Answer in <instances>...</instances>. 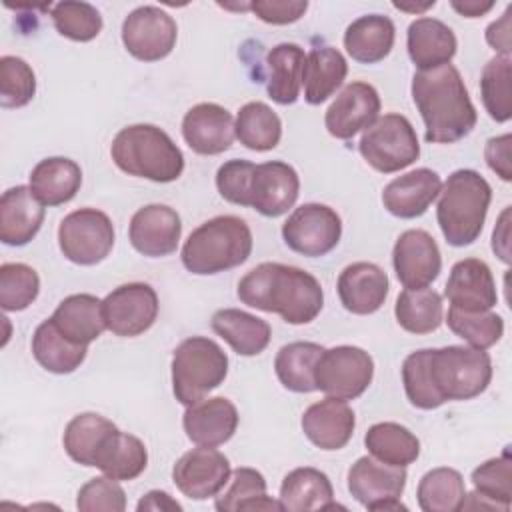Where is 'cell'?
<instances>
[{"mask_svg":"<svg viewBox=\"0 0 512 512\" xmlns=\"http://www.w3.org/2000/svg\"><path fill=\"white\" fill-rule=\"evenodd\" d=\"M374 376L372 356L358 346L324 348L316 370V390L340 400H354L366 392Z\"/></svg>","mask_w":512,"mask_h":512,"instance_id":"obj_10","label":"cell"},{"mask_svg":"<svg viewBox=\"0 0 512 512\" xmlns=\"http://www.w3.org/2000/svg\"><path fill=\"white\" fill-rule=\"evenodd\" d=\"M348 74L346 58L332 46H316L306 54L304 64V100L308 104H322L344 82Z\"/></svg>","mask_w":512,"mask_h":512,"instance_id":"obj_34","label":"cell"},{"mask_svg":"<svg viewBox=\"0 0 512 512\" xmlns=\"http://www.w3.org/2000/svg\"><path fill=\"white\" fill-rule=\"evenodd\" d=\"M182 426L190 442L216 448L234 436L238 428V410L224 396L204 398L192 406H186Z\"/></svg>","mask_w":512,"mask_h":512,"instance_id":"obj_22","label":"cell"},{"mask_svg":"<svg viewBox=\"0 0 512 512\" xmlns=\"http://www.w3.org/2000/svg\"><path fill=\"white\" fill-rule=\"evenodd\" d=\"M428 372L442 402L480 396L492 380L488 352L472 346L428 348Z\"/></svg>","mask_w":512,"mask_h":512,"instance_id":"obj_6","label":"cell"},{"mask_svg":"<svg viewBox=\"0 0 512 512\" xmlns=\"http://www.w3.org/2000/svg\"><path fill=\"white\" fill-rule=\"evenodd\" d=\"M40 292L36 270L22 262H6L0 266V306L6 312L26 310Z\"/></svg>","mask_w":512,"mask_h":512,"instance_id":"obj_47","label":"cell"},{"mask_svg":"<svg viewBox=\"0 0 512 512\" xmlns=\"http://www.w3.org/2000/svg\"><path fill=\"white\" fill-rule=\"evenodd\" d=\"M446 322L456 336H460L472 348H478V350H486L494 346L504 334V320L500 314L492 310L466 312L450 306Z\"/></svg>","mask_w":512,"mask_h":512,"instance_id":"obj_44","label":"cell"},{"mask_svg":"<svg viewBox=\"0 0 512 512\" xmlns=\"http://www.w3.org/2000/svg\"><path fill=\"white\" fill-rule=\"evenodd\" d=\"M492 6H494V2L492 0H488V2H478V0H464V2H452V8L458 12V14H462V16H466V18H480V16H484L488 10H492Z\"/></svg>","mask_w":512,"mask_h":512,"instance_id":"obj_58","label":"cell"},{"mask_svg":"<svg viewBox=\"0 0 512 512\" xmlns=\"http://www.w3.org/2000/svg\"><path fill=\"white\" fill-rule=\"evenodd\" d=\"M304 64H306L304 50L292 42H282L266 54V66H268L266 90L274 102L288 106L298 100L300 88H302Z\"/></svg>","mask_w":512,"mask_h":512,"instance_id":"obj_33","label":"cell"},{"mask_svg":"<svg viewBox=\"0 0 512 512\" xmlns=\"http://www.w3.org/2000/svg\"><path fill=\"white\" fill-rule=\"evenodd\" d=\"M442 188L440 176L430 168H416L384 186L382 204L396 218H418L438 198Z\"/></svg>","mask_w":512,"mask_h":512,"instance_id":"obj_24","label":"cell"},{"mask_svg":"<svg viewBox=\"0 0 512 512\" xmlns=\"http://www.w3.org/2000/svg\"><path fill=\"white\" fill-rule=\"evenodd\" d=\"M116 430V424L102 414L82 412L66 424L62 444L74 462L82 466H96L100 450Z\"/></svg>","mask_w":512,"mask_h":512,"instance_id":"obj_35","label":"cell"},{"mask_svg":"<svg viewBox=\"0 0 512 512\" xmlns=\"http://www.w3.org/2000/svg\"><path fill=\"white\" fill-rule=\"evenodd\" d=\"M210 326L240 356H258L266 350L272 338V328L266 320L238 308H222L214 312Z\"/></svg>","mask_w":512,"mask_h":512,"instance_id":"obj_31","label":"cell"},{"mask_svg":"<svg viewBox=\"0 0 512 512\" xmlns=\"http://www.w3.org/2000/svg\"><path fill=\"white\" fill-rule=\"evenodd\" d=\"M362 158L378 172L392 174L408 168L420 156V144L410 120L390 112L378 116L358 142Z\"/></svg>","mask_w":512,"mask_h":512,"instance_id":"obj_8","label":"cell"},{"mask_svg":"<svg viewBox=\"0 0 512 512\" xmlns=\"http://www.w3.org/2000/svg\"><path fill=\"white\" fill-rule=\"evenodd\" d=\"M434 6V0L432 2H424V4H400V2H394V8L398 10H406V12H424L426 8H432Z\"/></svg>","mask_w":512,"mask_h":512,"instance_id":"obj_59","label":"cell"},{"mask_svg":"<svg viewBox=\"0 0 512 512\" xmlns=\"http://www.w3.org/2000/svg\"><path fill=\"white\" fill-rule=\"evenodd\" d=\"M364 446L370 456L390 466L406 468L420 456V440L398 422H378L370 426L364 436Z\"/></svg>","mask_w":512,"mask_h":512,"instance_id":"obj_38","label":"cell"},{"mask_svg":"<svg viewBox=\"0 0 512 512\" xmlns=\"http://www.w3.org/2000/svg\"><path fill=\"white\" fill-rule=\"evenodd\" d=\"M510 56H494L486 62L480 76V96L488 116L496 122H508L512 116L510 106Z\"/></svg>","mask_w":512,"mask_h":512,"instance_id":"obj_45","label":"cell"},{"mask_svg":"<svg viewBox=\"0 0 512 512\" xmlns=\"http://www.w3.org/2000/svg\"><path fill=\"white\" fill-rule=\"evenodd\" d=\"M396 278L404 288H426L442 268V256L436 240L426 230H406L398 236L392 250Z\"/></svg>","mask_w":512,"mask_h":512,"instance_id":"obj_17","label":"cell"},{"mask_svg":"<svg viewBox=\"0 0 512 512\" xmlns=\"http://www.w3.org/2000/svg\"><path fill=\"white\" fill-rule=\"evenodd\" d=\"M44 222V204L30 186L8 188L0 198V240L8 246L28 244Z\"/></svg>","mask_w":512,"mask_h":512,"instance_id":"obj_26","label":"cell"},{"mask_svg":"<svg viewBox=\"0 0 512 512\" xmlns=\"http://www.w3.org/2000/svg\"><path fill=\"white\" fill-rule=\"evenodd\" d=\"M412 100L424 120L426 142L452 144L476 126V108L452 64L418 70L412 78Z\"/></svg>","mask_w":512,"mask_h":512,"instance_id":"obj_2","label":"cell"},{"mask_svg":"<svg viewBox=\"0 0 512 512\" xmlns=\"http://www.w3.org/2000/svg\"><path fill=\"white\" fill-rule=\"evenodd\" d=\"M36 94V76L30 64L18 56L0 58V106L22 108Z\"/></svg>","mask_w":512,"mask_h":512,"instance_id":"obj_48","label":"cell"},{"mask_svg":"<svg viewBox=\"0 0 512 512\" xmlns=\"http://www.w3.org/2000/svg\"><path fill=\"white\" fill-rule=\"evenodd\" d=\"M220 512L236 510H284L280 500L266 496V478L254 468H236L232 472L230 486L216 496L214 502Z\"/></svg>","mask_w":512,"mask_h":512,"instance_id":"obj_40","label":"cell"},{"mask_svg":"<svg viewBox=\"0 0 512 512\" xmlns=\"http://www.w3.org/2000/svg\"><path fill=\"white\" fill-rule=\"evenodd\" d=\"M472 484L476 492L482 496L498 502L506 510H510L512 504V460L508 448L496 456L480 464L472 470Z\"/></svg>","mask_w":512,"mask_h":512,"instance_id":"obj_49","label":"cell"},{"mask_svg":"<svg viewBox=\"0 0 512 512\" xmlns=\"http://www.w3.org/2000/svg\"><path fill=\"white\" fill-rule=\"evenodd\" d=\"M436 206L438 226L450 246L472 244L482 228L492 200V188L476 170L462 168L448 176Z\"/></svg>","mask_w":512,"mask_h":512,"instance_id":"obj_5","label":"cell"},{"mask_svg":"<svg viewBox=\"0 0 512 512\" xmlns=\"http://www.w3.org/2000/svg\"><path fill=\"white\" fill-rule=\"evenodd\" d=\"M238 298L250 308L274 312L296 326L312 322L324 306L316 276L280 262H262L246 272L238 282Z\"/></svg>","mask_w":512,"mask_h":512,"instance_id":"obj_1","label":"cell"},{"mask_svg":"<svg viewBox=\"0 0 512 512\" xmlns=\"http://www.w3.org/2000/svg\"><path fill=\"white\" fill-rule=\"evenodd\" d=\"M54 28L60 36L74 42H90L102 30V16L96 6L88 2H58L50 10Z\"/></svg>","mask_w":512,"mask_h":512,"instance_id":"obj_46","label":"cell"},{"mask_svg":"<svg viewBox=\"0 0 512 512\" xmlns=\"http://www.w3.org/2000/svg\"><path fill=\"white\" fill-rule=\"evenodd\" d=\"M510 12H512V8L508 6L506 12L486 28V42L496 52H500V56H510V50H512V42H510Z\"/></svg>","mask_w":512,"mask_h":512,"instance_id":"obj_55","label":"cell"},{"mask_svg":"<svg viewBox=\"0 0 512 512\" xmlns=\"http://www.w3.org/2000/svg\"><path fill=\"white\" fill-rule=\"evenodd\" d=\"M402 384L406 398L412 406L420 410H434L440 408L444 402L436 394L430 372H428V348L416 350L404 358L402 364Z\"/></svg>","mask_w":512,"mask_h":512,"instance_id":"obj_50","label":"cell"},{"mask_svg":"<svg viewBox=\"0 0 512 512\" xmlns=\"http://www.w3.org/2000/svg\"><path fill=\"white\" fill-rule=\"evenodd\" d=\"M380 112V96L368 82H350L342 88L324 116L326 130L338 140H350L372 126Z\"/></svg>","mask_w":512,"mask_h":512,"instance_id":"obj_18","label":"cell"},{"mask_svg":"<svg viewBox=\"0 0 512 512\" xmlns=\"http://www.w3.org/2000/svg\"><path fill=\"white\" fill-rule=\"evenodd\" d=\"M254 164L248 160H228L216 172V188L220 196L230 202L244 206L246 202V186Z\"/></svg>","mask_w":512,"mask_h":512,"instance_id":"obj_52","label":"cell"},{"mask_svg":"<svg viewBox=\"0 0 512 512\" xmlns=\"http://www.w3.org/2000/svg\"><path fill=\"white\" fill-rule=\"evenodd\" d=\"M444 296L458 310H466V312L492 310L498 302L492 270L484 260H478V258L458 260L450 270Z\"/></svg>","mask_w":512,"mask_h":512,"instance_id":"obj_21","label":"cell"},{"mask_svg":"<svg viewBox=\"0 0 512 512\" xmlns=\"http://www.w3.org/2000/svg\"><path fill=\"white\" fill-rule=\"evenodd\" d=\"M50 320L64 338L82 346H88L106 330L102 300L94 294L66 296Z\"/></svg>","mask_w":512,"mask_h":512,"instance_id":"obj_28","label":"cell"},{"mask_svg":"<svg viewBox=\"0 0 512 512\" xmlns=\"http://www.w3.org/2000/svg\"><path fill=\"white\" fill-rule=\"evenodd\" d=\"M182 136L196 154H222L232 146L236 136L232 114L220 104L200 102L184 114Z\"/></svg>","mask_w":512,"mask_h":512,"instance_id":"obj_20","label":"cell"},{"mask_svg":"<svg viewBox=\"0 0 512 512\" xmlns=\"http://www.w3.org/2000/svg\"><path fill=\"white\" fill-rule=\"evenodd\" d=\"M76 508L82 512H122L126 510V494L118 480L96 476L78 490Z\"/></svg>","mask_w":512,"mask_h":512,"instance_id":"obj_51","label":"cell"},{"mask_svg":"<svg viewBox=\"0 0 512 512\" xmlns=\"http://www.w3.org/2000/svg\"><path fill=\"white\" fill-rule=\"evenodd\" d=\"M252 252V232L248 224L232 214L202 222L190 232L182 246V264L198 276L226 272L248 260Z\"/></svg>","mask_w":512,"mask_h":512,"instance_id":"obj_4","label":"cell"},{"mask_svg":"<svg viewBox=\"0 0 512 512\" xmlns=\"http://www.w3.org/2000/svg\"><path fill=\"white\" fill-rule=\"evenodd\" d=\"M338 298L352 314H374L388 296V276L372 262H352L338 276Z\"/></svg>","mask_w":512,"mask_h":512,"instance_id":"obj_25","label":"cell"},{"mask_svg":"<svg viewBox=\"0 0 512 512\" xmlns=\"http://www.w3.org/2000/svg\"><path fill=\"white\" fill-rule=\"evenodd\" d=\"M416 496L424 512H458L466 498V486L458 470L442 466L420 478Z\"/></svg>","mask_w":512,"mask_h":512,"instance_id":"obj_43","label":"cell"},{"mask_svg":"<svg viewBox=\"0 0 512 512\" xmlns=\"http://www.w3.org/2000/svg\"><path fill=\"white\" fill-rule=\"evenodd\" d=\"M406 46L408 56L418 70H432L450 64L458 42L448 24L438 18L422 16L408 26Z\"/></svg>","mask_w":512,"mask_h":512,"instance_id":"obj_27","label":"cell"},{"mask_svg":"<svg viewBox=\"0 0 512 512\" xmlns=\"http://www.w3.org/2000/svg\"><path fill=\"white\" fill-rule=\"evenodd\" d=\"M324 352L316 342H290L282 346L274 358V370L286 390L308 394L316 390L314 370Z\"/></svg>","mask_w":512,"mask_h":512,"instance_id":"obj_36","label":"cell"},{"mask_svg":"<svg viewBox=\"0 0 512 512\" xmlns=\"http://www.w3.org/2000/svg\"><path fill=\"white\" fill-rule=\"evenodd\" d=\"M406 478V468L362 456L348 470V490L368 510H408L400 502Z\"/></svg>","mask_w":512,"mask_h":512,"instance_id":"obj_12","label":"cell"},{"mask_svg":"<svg viewBox=\"0 0 512 512\" xmlns=\"http://www.w3.org/2000/svg\"><path fill=\"white\" fill-rule=\"evenodd\" d=\"M234 134L242 146L256 152H266L278 146L282 138V122L268 104L248 102L238 110Z\"/></svg>","mask_w":512,"mask_h":512,"instance_id":"obj_42","label":"cell"},{"mask_svg":"<svg viewBox=\"0 0 512 512\" xmlns=\"http://www.w3.org/2000/svg\"><path fill=\"white\" fill-rule=\"evenodd\" d=\"M250 10L266 24H292L308 10L306 0H256L250 2Z\"/></svg>","mask_w":512,"mask_h":512,"instance_id":"obj_53","label":"cell"},{"mask_svg":"<svg viewBox=\"0 0 512 512\" xmlns=\"http://www.w3.org/2000/svg\"><path fill=\"white\" fill-rule=\"evenodd\" d=\"M80 186V166L64 156L44 158L30 172V190L44 206H60L70 202Z\"/></svg>","mask_w":512,"mask_h":512,"instance_id":"obj_30","label":"cell"},{"mask_svg":"<svg viewBox=\"0 0 512 512\" xmlns=\"http://www.w3.org/2000/svg\"><path fill=\"white\" fill-rule=\"evenodd\" d=\"M510 144H512V136H510V134H502V136L490 138V140L486 142V148H484L486 164H488L490 170L496 172V176H500L504 182H510V180H512Z\"/></svg>","mask_w":512,"mask_h":512,"instance_id":"obj_54","label":"cell"},{"mask_svg":"<svg viewBox=\"0 0 512 512\" xmlns=\"http://www.w3.org/2000/svg\"><path fill=\"white\" fill-rule=\"evenodd\" d=\"M110 156L122 172L160 184L174 182L184 172L182 150L154 124L122 128L112 140Z\"/></svg>","mask_w":512,"mask_h":512,"instance_id":"obj_3","label":"cell"},{"mask_svg":"<svg viewBox=\"0 0 512 512\" xmlns=\"http://www.w3.org/2000/svg\"><path fill=\"white\" fill-rule=\"evenodd\" d=\"M230 476L232 470L228 458L220 450L208 446H198L184 452L172 468L176 488L192 500L218 496L228 484Z\"/></svg>","mask_w":512,"mask_h":512,"instance_id":"obj_16","label":"cell"},{"mask_svg":"<svg viewBox=\"0 0 512 512\" xmlns=\"http://www.w3.org/2000/svg\"><path fill=\"white\" fill-rule=\"evenodd\" d=\"M180 236V216L166 204H148L138 208L128 228L132 248L150 258L172 254L180 242Z\"/></svg>","mask_w":512,"mask_h":512,"instance_id":"obj_19","label":"cell"},{"mask_svg":"<svg viewBox=\"0 0 512 512\" xmlns=\"http://www.w3.org/2000/svg\"><path fill=\"white\" fill-rule=\"evenodd\" d=\"M86 352L88 346L64 338L50 318L44 320L32 336V354L36 362L52 374L74 372L84 362Z\"/></svg>","mask_w":512,"mask_h":512,"instance_id":"obj_37","label":"cell"},{"mask_svg":"<svg viewBox=\"0 0 512 512\" xmlns=\"http://www.w3.org/2000/svg\"><path fill=\"white\" fill-rule=\"evenodd\" d=\"M394 38V22L388 16L366 14L348 24L344 32V48L352 60L360 64H376L390 54Z\"/></svg>","mask_w":512,"mask_h":512,"instance_id":"obj_32","label":"cell"},{"mask_svg":"<svg viewBox=\"0 0 512 512\" xmlns=\"http://www.w3.org/2000/svg\"><path fill=\"white\" fill-rule=\"evenodd\" d=\"M228 374L226 352L206 336L182 340L172 354V390L180 404L192 406L218 388Z\"/></svg>","mask_w":512,"mask_h":512,"instance_id":"obj_7","label":"cell"},{"mask_svg":"<svg viewBox=\"0 0 512 512\" xmlns=\"http://www.w3.org/2000/svg\"><path fill=\"white\" fill-rule=\"evenodd\" d=\"M356 418L346 400L326 396L302 414L304 436L320 450H340L354 434Z\"/></svg>","mask_w":512,"mask_h":512,"instance_id":"obj_23","label":"cell"},{"mask_svg":"<svg viewBox=\"0 0 512 512\" xmlns=\"http://www.w3.org/2000/svg\"><path fill=\"white\" fill-rule=\"evenodd\" d=\"M280 504L288 512L344 508L334 504V488L330 478L312 466L294 468L284 476L280 486Z\"/></svg>","mask_w":512,"mask_h":512,"instance_id":"obj_29","label":"cell"},{"mask_svg":"<svg viewBox=\"0 0 512 512\" xmlns=\"http://www.w3.org/2000/svg\"><path fill=\"white\" fill-rule=\"evenodd\" d=\"M400 328L410 334H430L440 328L444 318L442 296L432 288H404L394 306Z\"/></svg>","mask_w":512,"mask_h":512,"instance_id":"obj_39","label":"cell"},{"mask_svg":"<svg viewBox=\"0 0 512 512\" xmlns=\"http://www.w3.org/2000/svg\"><path fill=\"white\" fill-rule=\"evenodd\" d=\"M148 464V452L140 438L116 430L96 458V468L114 480H134Z\"/></svg>","mask_w":512,"mask_h":512,"instance_id":"obj_41","label":"cell"},{"mask_svg":"<svg viewBox=\"0 0 512 512\" xmlns=\"http://www.w3.org/2000/svg\"><path fill=\"white\" fill-rule=\"evenodd\" d=\"M106 328L122 338H134L152 328L158 316V294L150 284L128 282L102 300Z\"/></svg>","mask_w":512,"mask_h":512,"instance_id":"obj_14","label":"cell"},{"mask_svg":"<svg viewBox=\"0 0 512 512\" xmlns=\"http://www.w3.org/2000/svg\"><path fill=\"white\" fill-rule=\"evenodd\" d=\"M174 18L158 6H138L122 22V42L128 54L142 62H158L176 46Z\"/></svg>","mask_w":512,"mask_h":512,"instance_id":"obj_13","label":"cell"},{"mask_svg":"<svg viewBox=\"0 0 512 512\" xmlns=\"http://www.w3.org/2000/svg\"><path fill=\"white\" fill-rule=\"evenodd\" d=\"M492 250L502 262L510 264V206L504 208L492 232Z\"/></svg>","mask_w":512,"mask_h":512,"instance_id":"obj_56","label":"cell"},{"mask_svg":"<svg viewBox=\"0 0 512 512\" xmlns=\"http://www.w3.org/2000/svg\"><path fill=\"white\" fill-rule=\"evenodd\" d=\"M138 512H144V510H154V512H180L182 506L168 494V492H162V490H150L148 494H144L136 506Z\"/></svg>","mask_w":512,"mask_h":512,"instance_id":"obj_57","label":"cell"},{"mask_svg":"<svg viewBox=\"0 0 512 512\" xmlns=\"http://www.w3.org/2000/svg\"><path fill=\"white\" fill-rule=\"evenodd\" d=\"M342 236V220L334 208L318 202L298 206L282 224L286 246L302 256L318 258L332 252Z\"/></svg>","mask_w":512,"mask_h":512,"instance_id":"obj_11","label":"cell"},{"mask_svg":"<svg viewBox=\"0 0 512 512\" xmlns=\"http://www.w3.org/2000/svg\"><path fill=\"white\" fill-rule=\"evenodd\" d=\"M58 246L64 258L80 266L102 262L114 246V226L108 214L96 208H80L62 218Z\"/></svg>","mask_w":512,"mask_h":512,"instance_id":"obj_9","label":"cell"},{"mask_svg":"<svg viewBox=\"0 0 512 512\" xmlns=\"http://www.w3.org/2000/svg\"><path fill=\"white\" fill-rule=\"evenodd\" d=\"M298 194V172L282 160H270L264 164H254L246 186L244 206L254 208L262 216L276 218L286 214L296 204Z\"/></svg>","mask_w":512,"mask_h":512,"instance_id":"obj_15","label":"cell"}]
</instances>
